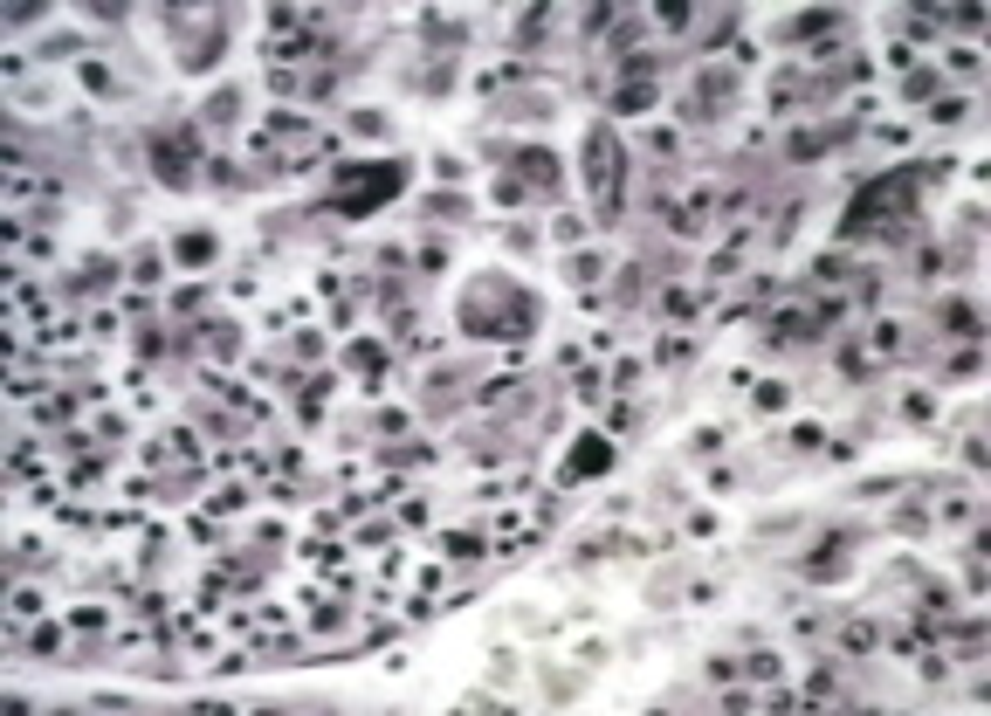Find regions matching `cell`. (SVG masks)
<instances>
[{"label": "cell", "mask_w": 991, "mask_h": 716, "mask_svg": "<svg viewBox=\"0 0 991 716\" xmlns=\"http://www.w3.org/2000/svg\"><path fill=\"white\" fill-rule=\"evenodd\" d=\"M399 166H345L338 172V207H351V213H365V207H379V200H393L399 193Z\"/></svg>", "instance_id": "6da1fadb"}, {"label": "cell", "mask_w": 991, "mask_h": 716, "mask_svg": "<svg viewBox=\"0 0 991 716\" xmlns=\"http://www.w3.org/2000/svg\"><path fill=\"white\" fill-rule=\"evenodd\" d=\"M593 469H599V441H578V455H572L565 476H593Z\"/></svg>", "instance_id": "7a4b0ae2"}]
</instances>
